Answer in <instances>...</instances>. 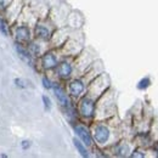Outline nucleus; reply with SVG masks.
<instances>
[{"label": "nucleus", "instance_id": "6", "mask_svg": "<svg viewBox=\"0 0 158 158\" xmlns=\"http://www.w3.org/2000/svg\"><path fill=\"white\" fill-rule=\"evenodd\" d=\"M68 91L71 96L79 98L85 91V81L83 79H73L68 84Z\"/></svg>", "mask_w": 158, "mask_h": 158}, {"label": "nucleus", "instance_id": "21", "mask_svg": "<svg viewBox=\"0 0 158 158\" xmlns=\"http://www.w3.org/2000/svg\"><path fill=\"white\" fill-rule=\"evenodd\" d=\"M43 102H44V107L46 111H50L51 110V100L49 99L46 95L43 96Z\"/></svg>", "mask_w": 158, "mask_h": 158}, {"label": "nucleus", "instance_id": "23", "mask_svg": "<svg viewBox=\"0 0 158 158\" xmlns=\"http://www.w3.org/2000/svg\"><path fill=\"white\" fill-rule=\"evenodd\" d=\"M31 141L29 140H23L22 142H21V147L23 148V150H27V148H29L31 147Z\"/></svg>", "mask_w": 158, "mask_h": 158}, {"label": "nucleus", "instance_id": "9", "mask_svg": "<svg viewBox=\"0 0 158 158\" xmlns=\"http://www.w3.org/2000/svg\"><path fill=\"white\" fill-rule=\"evenodd\" d=\"M52 89H54L55 96H56V99L59 100V102L61 103V106H63L64 108L69 110V108H71V101H69V99H68L66 91L63 90V88H61L59 84H52Z\"/></svg>", "mask_w": 158, "mask_h": 158}, {"label": "nucleus", "instance_id": "20", "mask_svg": "<svg viewBox=\"0 0 158 158\" xmlns=\"http://www.w3.org/2000/svg\"><path fill=\"white\" fill-rule=\"evenodd\" d=\"M41 81H43V86L45 89H52V83H51V80L48 78V77H43Z\"/></svg>", "mask_w": 158, "mask_h": 158}, {"label": "nucleus", "instance_id": "7", "mask_svg": "<svg viewBox=\"0 0 158 158\" xmlns=\"http://www.w3.org/2000/svg\"><path fill=\"white\" fill-rule=\"evenodd\" d=\"M15 50H16V52H17V55L20 56V59L24 62V63H27L28 66H31V67H33L34 64V61H33V55L28 51V49H26L24 46H22V44L21 43H15Z\"/></svg>", "mask_w": 158, "mask_h": 158}, {"label": "nucleus", "instance_id": "17", "mask_svg": "<svg viewBox=\"0 0 158 158\" xmlns=\"http://www.w3.org/2000/svg\"><path fill=\"white\" fill-rule=\"evenodd\" d=\"M14 84H15V86H17V88H20V89H28V88L32 86L31 80H28V79H23V78L14 79Z\"/></svg>", "mask_w": 158, "mask_h": 158}, {"label": "nucleus", "instance_id": "14", "mask_svg": "<svg viewBox=\"0 0 158 158\" xmlns=\"http://www.w3.org/2000/svg\"><path fill=\"white\" fill-rule=\"evenodd\" d=\"M114 153L119 157H127L130 153V146L128 143H125V142L118 143L116 146V148H114Z\"/></svg>", "mask_w": 158, "mask_h": 158}, {"label": "nucleus", "instance_id": "19", "mask_svg": "<svg viewBox=\"0 0 158 158\" xmlns=\"http://www.w3.org/2000/svg\"><path fill=\"white\" fill-rule=\"evenodd\" d=\"M7 22L5 19H0V32L4 35H9V29H7Z\"/></svg>", "mask_w": 158, "mask_h": 158}, {"label": "nucleus", "instance_id": "11", "mask_svg": "<svg viewBox=\"0 0 158 158\" xmlns=\"http://www.w3.org/2000/svg\"><path fill=\"white\" fill-rule=\"evenodd\" d=\"M59 64V60L55 52L49 51L46 54H44V56L41 57V67L44 69H52Z\"/></svg>", "mask_w": 158, "mask_h": 158}, {"label": "nucleus", "instance_id": "10", "mask_svg": "<svg viewBox=\"0 0 158 158\" xmlns=\"http://www.w3.org/2000/svg\"><path fill=\"white\" fill-rule=\"evenodd\" d=\"M74 131L78 135L79 140L85 145V146H91L93 145V136L90 134V131L84 127V125H76L74 127Z\"/></svg>", "mask_w": 158, "mask_h": 158}, {"label": "nucleus", "instance_id": "3", "mask_svg": "<svg viewBox=\"0 0 158 158\" xmlns=\"http://www.w3.org/2000/svg\"><path fill=\"white\" fill-rule=\"evenodd\" d=\"M108 85H110V77L106 73H103V74L99 76L95 80H93V83L89 86L88 95L91 99L96 100L103 94V91L108 88Z\"/></svg>", "mask_w": 158, "mask_h": 158}, {"label": "nucleus", "instance_id": "2", "mask_svg": "<svg viewBox=\"0 0 158 158\" xmlns=\"http://www.w3.org/2000/svg\"><path fill=\"white\" fill-rule=\"evenodd\" d=\"M93 136H94V140L96 141V143L103 147L111 142L112 136H113V131L110 125H107L105 123H98L93 128Z\"/></svg>", "mask_w": 158, "mask_h": 158}, {"label": "nucleus", "instance_id": "13", "mask_svg": "<svg viewBox=\"0 0 158 158\" xmlns=\"http://www.w3.org/2000/svg\"><path fill=\"white\" fill-rule=\"evenodd\" d=\"M57 67V76L61 79H68L72 76V72H73V67L71 64V62L68 61H62L61 63H59Z\"/></svg>", "mask_w": 158, "mask_h": 158}, {"label": "nucleus", "instance_id": "16", "mask_svg": "<svg viewBox=\"0 0 158 158\" xmlns=\"http://www.w3.org/2000/svg\"><path fill=\"white\" fill-rule=\"evenodd\" d=\"M28 51L33 55V56H40L41 54V45L37 41H32L28 45Z\"/></svg>", "mask_w": 158, "mask_h": 158}, {"label": "nucleus", "instance_id": "4", "mask_svg": "<svg viewBox=\"0 0 158 158\" xmlns=\"http://www.w3.org/2000/svg\"><path fill=\"white\" fill-rule=\"evenodd\" d=\"M79 113L84 118H91L95 114V100L89 95H85L79 101Z\"/></svg>", "mask_w": 158, "mask_h": 158}, {"label": "nucleus", "instance_id": "5", "mask_svg": "<svg viewBox=\"0 0 158 158\" xmlns=\"http://www.w3.org/2000/svg\"><path fill=\"white\" fill-rule=\"evenodd\" d=\"M22 0H12L5 9H4V14H5V20L7 23H12L14 21L17 19V16L20 15L21 10H22Z\"/></svg>", "mask_w": 158, "mask_h": 158}, {"label": "nucleus", "instance_id": "22", "mask_svg": "<svg viewBox=\"0 0 158 158\" xmlns=\"http://www.w3.org/2000/svg\"><path fill=\"white\" fill-rule=\"evenodd\" d=\"M12 0H0V11H4V9L11 2Z\"/></svg>", "mask_w": 158, "mask_h": 158}, {"label": "nucleus", "instance_id": "24", "mask_svg": "<svg viewBox=\"0 0 158 158\" xmlns=\"http://www.w3.org/2000/svg\"><path fill=\"white\" fill-rule=\"evenodd\" d=\"M131 157H145V153H140V151H134L131 153Z\"/></svg>", "mask_w": 158, "mask_h": 158}, {"label": "nucleus", "instance_id": "1", "mask_svg": "<svg viewBox=\"0 0 158 158\" xmlns=\"http://www.w3.org/2000/svg\"><path fill=\"white\" fill-rule=\"evenodd\" d=\"M116 112V101L113 96V91H108L103 94L100 99L99 103L95 105V113L96 119H105L113 116Z\"/></svg>", "mask_w": 158, "mask_h": 158}, {"label": "nucleus", "instance_id": "15", "mask_svg": "<svg viewBox=\"0 0 158 158\" xmlns=\"http://www.w3.org/2000/svg\"><path fill=\"white\" fill-rule=\"evenodd\" d=\"M73 143H74L76 148L78 150V152L80 153V156H83V157H89V152H88L85 145H84L80 140H78V139H73Z\"/></svg>", "mask_w": 158, "mask_h": 158}, {"label": "nucleus", "instance_id": "18", "mask_svg": "<svg viewBox=\"0 0 158 158\" xmlns=\"http://www.w3.org/2000/svg\"><path fill=\"white\" fill-rule=\"evenodd\" d=\"M150 84H151V80H150V78H142L140 81H139L138 84V89H140V90H143V89H146V88H148L150 86Z\"/></svg>", "mask_w": 158, "mask_h": 158}, {"label": "nucleus", "instance_id": "12", "mask_svg": "<svg viewBox=\"0 0 158 158\" xmlns=\"http://www.w3.org/2000/svg\"><path fill=\"white\" fill-rule=\"evenodd\" d=\"M34 34L40 40H49L51 39V31L50 28L44 23H37L34 28Z\"/></svg>", "mask_w": 158, "mask_h": 158}, {"label": "nucleus", "instance_id": "8", "mask_svg": "<svg viewBox=\"0 0 158 158\" xmlns=\"http://www.w3.org/2000/svg\"><path fill=\"white\" fill-rule=\"evenodd\" d=\"M15 38L17 43H29L31 41V31L27 26L20 24L15 28Z\"/></svg>", "mask_w": 158, "mask_h": 158}]
</instances>
